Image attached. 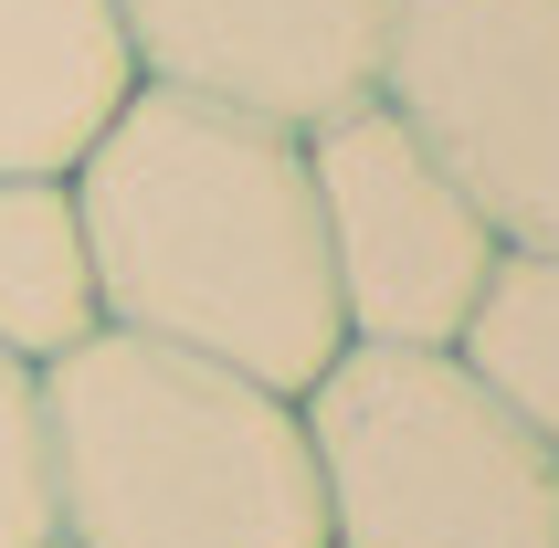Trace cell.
Masks as SVG:
<instances>
[{"mask_svg": "<svg viewBox=\"0 0 559 548\" xmlns=\"http://www.w3.org/2000/svg\"><path fill=\"white\" fill-rule=\"evenodd\" d=\"M63 180L85 212L106 327L222 359L296 401L348 348L296 127L180 85H138Z\"/></svg>", "mask_w": 559, "mask_h": 548, "instance_id": "obj_1", "label": "cell"}, {"mask_svg": "<svg viewBox=\"0 0 559 548\" xmlns=\"http://www.w3.org/2000/svg\"><path fill=\"white\" fill-rule=\"evenodd\" d=\"M53 548H328L296 391L95 327L43 369Z\"/></svg>", "mask_w": 559, "mask_h": 548, "instance_id": "obj_2", "label": "cell"}, {"mask_svg": "<svg viewBox=\"0 0 559 548\" xmlns=\"http://www.w3.org/2000/svg\"><path fill=\"white\" fill-rule=\"evenodd\" d=\"M296 412L328 548H559V454L454 348L348 337Z\"/></svg>", "mask_w": 559, "mask_h": 548, "instance_id": "obj_3", "label": "cell"}, {"mask_svg": "<svg viewBox=\"0 0 559 548\" xmlns=\"http://www.w3.org/2000/svg\"><path fill=\"white\" fill-rule=\"evenodd\" d=\"M370 95L507 253H559V0H391Z\"/></svg>", "mask_w": 559, "mask_h": 548, "instance_id": "obj_4", "label": "cell"}, {"mask_svg": "<svg viewBox=\"0 0 559 548\" xmlns=\"http://www.w3.org/2000/svg\"><path fill=\"white\" fill-rule=\"evenodd\" d=\"M307 180H317V233H328V285H338L348 337L454 348V327L486 296L507 243L433 169V148L370 95V106L307 127Z\"/></svg>", "mask_w": 559, "mask_h": 548, "instance_id": "obj_5", "label": "cell"}, {"mask_svg": "<svg viewBox=\"0 0 559 548\" xmlns=\"http://www.w3.org/2000/svg\"><path fill=\"white\" fill-rule=\"evenodd\" d=\"M138 85H180L275 127H328L370 106L391 0H117Z\"/></svg>", "mask_w": 559, "mask_h": 548, "instance_id": "obj_6", "label": "cell"}, {"mask_svg": "<svg viewBox=\"0 0 559 548\" xmlns=\"http://www.w3.org/2000/svg\"><path fill=\"white\" fill-rule=\"evenodd\" d=\"M127 95L117 0H0V180H63Z\"/></svg>", "mask_w": 559, "mask_h": 548, "instance_id": "obj_7", "label": "cell"}, {"mask_svg": "<svg viewBox=\"0 0 559 548\" xmlns=\"http://www.w3.org/2000/svg\"><path fill=\"white\" fill-rule=\"evenodd\" d=\"M95 327H106V306H95V253H85L74 180H0V348L53 369Z\"/></svg>", "mask_w": 559, "mask_h": 548, "instance_id": "obj_8", "label": "cell"}, {"mask_svg": "<svg viewBox=\"0 0 559 548\" xmlns=\"http://www.w3.org/2000/svg\"><path fill=\"white\" fill-rule=\"evenodd\" d=\"M454 359L559 454V253H497L486 296L454 327Z\"/></svg>", "mask_w": 559, "mask_h": 548, "instance_id": "obj_9", "label": "cell"}, {"mask_svg": "<svg viewBox=\"0 0 559 548\" xmlns=\"http://www.w3.org/2000/svg\"><path fill=\"white\" fill-rule=\"evenodd\" d=\"M0 548H53V432L43 369L0 348Z\"/></svg>", "mask_w": 559, "mask_h": 548, "instance_id": "obj_10", "label": "cell"}]
</instances>
